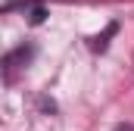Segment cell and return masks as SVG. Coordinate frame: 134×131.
<instances>
[{
  "mask_svg": "<svg viewBox=\"0 0 134 131\" xmlns=\"http://www.w3.org/2000/svg\"><path fill=\"white\" fill-rule=\"evenodd\" d=\"M115 131H134V125H119Z\"/></svg>",
  "mask_w": 134,
  "mask_h": 131,
  "instance_id": "6da1fadb",
  "label": "cell"
}]
</instances>
